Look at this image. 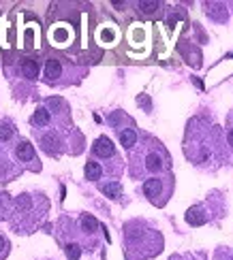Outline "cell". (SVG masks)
<instances>
[{
	"instance_id": "obj_7",
	"label": "cell",
	"mask_w": 233,
	"mask_h": 260,
	"mask_svg": "<svg viewBox=\"0 0 233 260\" xmlns=\"http://www.w3.org/2000/svg\"><path fill=\"white\" fill-rule=\"evenodd\" d=\"M15 154H18V160L24 162V164H32V169L39 171V160H36V154H35V147L30 145V141L21 139L18 143V147H15Z\"/></svg>"
},
{
	"instance_id": "obj_22",
	"label": "cell",
	"mask_w": 233,
	"mask_h": 260,
	"mask_svg": "<svg viewBox=\"0 0 233 260\" xmlns=\"http://www.w3.org/2000/svg\"><path fill=\"white\" fill-rule=\"evenodd\" d=\"M2 207H4V194H0V211H2Z\"/></svg>"
},
{
	"instance_id": "obj_14",
	"label": "cell",
	"mask_w": 233,
	"mask_h": 260,
	"mask_svg": "<svg viewBox=\"0 0 233 260\" xmlns=\"http://www.w3.org/2000/svg\"><path fill=\"white\" fill-rule=\"evenodd\" d=\"M45 77L50 83H54V81H58L62 77V62L58 60V58H50L45 64Z\"/></svg>"
},
{
	"instance_id": "obj_16",
	"label": "cell",
	"mask_w": 233,
	"mask_h": 260,
	"mask_svg": "<svg viewBox=\"0 0 233 260\" xmlns=\"http://www.w3.org/2000/svg\"><path fill=\"white\" fill-rule=\"evenodd\" d=\"M135 7H137V11L142 15H156L161 11V2H154V0H139Z\"/></svg>"
},
{
	"instance_id": "obj_6",
	"label": "cell",
	"mask_w": 233,
	"mask_h": 260,
	"mask_svg": "<svg viewBox=\"0 0 233 260\" xmlns=\"http://www.w3.org/2000/svg\"><path fill=\"white\" fill-rule=\"evenodd\" d=\"M210 203H212V198L208 200V203H199L191 207L186 211V222L191 226H203L208 224L210 220H212V209H210Z\"/></svg>"
},
{
	"instance_id": "obj_3",
	"label": "cell",
	"mask_w": 233,
	"mask_h": 260,
	"mask_svg": "<svg viewBox=\"0 0 233 260\" xmlns=\"http://www.w3.org/2000/svg\"><path fill=\"white\" fill-rule=\"evenodd\" d=\"M122 237L126 260H148L162 250V235L143 220L126 222Z\"/></svg>"
},
{
	"instance_id": "obj_1",
	"label": "cell",
	"mask_w": 233,
	"mask_h": 260,
	"mask_svg": "<svg viewBox=\"0 0 233 260\" xmlns=\"http://www.w3.org/2000/svg\"><path fill=\"white\" fill-rule=\"evenodd\" d=\"M227 149H229L227 141H223L216 124H208L201 117L188 122L184 154L193 164L201 166V169H214L218 164H225Z\"/></svg>"
},
{
	"instance_id": "obj_11",
	"label": "cell",
	"mask_w": 233,
	"mask_h": 260,
	"mask_svg": "<svg viewBox=\"0 0 233 260\" xmlns=\"http://www.w3.org/2000/svg\"><path fill=\"white\" fill-rule=\"evenodd\" d=\"M99 190L105 194L107 198H111V200H116V198H120L122 196V183L118 181V179H109V181H101L99 183Z\"/></svg>"
},
{
	"instance_id": "obj_19",
	"label": "cell",
	"mask_w": 233,
	"mask_h": 260,
	"mask_svg": "<svg viewBox=\"0 0 233 260\" xmlns=\"http://www.w3.org/2000/svg\"><path fill=\"white\" fill-rule=\"evenodd\" d=\"M227 147L233 154V113L227 117Z\"/></svg>"
},
{
	"instance_id": "obj_17",
	"label": "cell",
	"mask_w": 233,
	"mask_h": 260,
	"mask_svg": "<svg viewBox=\"0 0 233 260\" xmlns=\"http://www.w3.org/2000/svg\"><path fill=\"white\" fill-rule=\"evenodd\" d=\"M21 73H24L26 79H36V75H39V66H36L35 60H24L21 62Z\"/></svg>"
},
{
	"instance_id": "obj_23",
	"label": "cell",
	"mask_w": 233,
	"mask_h": 260,
	"mask_svg": "<svg viewBox=\"0 0 233 260\" xmlns=\"http://www.w3.org/2000/svg\"><path fill=\"white\" fill-rule=\"evenodd\" d=\"M169 260H186V258H184V256H171Z\"/></svg>"
},
{
	"instance_id": "obj_2",
	"label": "cell",
	"mask_w": 233,
	"mask_h": 260,
	"mask_svg": "<svg viewBox=\"0 0 233 260\" xmlns=\"http://www.w3.org/2000/svg\"><path fill=\"white\" fill-rule=\"evenodd\" d=\"M171 171V158L162 143L154 137L143 134L137 147L128 151V173L133 179H150Z\"/></svg>"
},
{
	"instance_id": "obj_13",
	"label": "cell",
	"mask_w": 233,
	"mask_h": 260,
	"mask_svg": "<svg viewBox=\"0 0 233 260\" xmlns=\"http://www.w3.org/2000/svg\"><path fill=\"white\" fill-rule=\"evenodd\" d=\"M32 126L35 128H47L52 124V111L45 107H36V111L32 113Z\"/></svg>"
},
{
	"instance_id": "obj_10",
	"label": "cell",
	"mask_w": 233,
	"mask_h": 260,
	"mask_svg": "<svg viewBox=\"0 0 233 260\" xmlns=\"http://www.w3.org/2000/svg\"><path fill=\"white\" fill-rule=\"evenodd\" d=\"M71 28L69 26H54L52 32H50V36H52V43L54 45H58V47H62V45H67L69 41H71Z\"/></svg>"
},
{
	"instance_id": "obj_12",
	"label": "cell",
	"mask_w": 233,
	"mask_h": 260,
	"mask_svg": "<svg viewBox=\"0 0 233 260\" xmlns=\"http://www.w3.org/2000/svg\"><path fill=\"white\" fill-rule=\"evenodd\" d=\"M205 13L210 15L214 21H218V24H225L227 17H229V11H227V4H220V2H212V4H205Z\"/></svg>"
},
{
	"instance_id": "obj_18",
	"label": "cell",
	"mask_w": 233,
	"mask_h": 260,
	"mask_svg": "<svg viewBox=\"0 0 233 260\" xmlns=\"http://www.w3.org/2000/svg\"><path fill=\"white\" fill-rule=\"evenodd\" d=\"M13 134H15L13 124H11V122H2V124H0V141H2V143H4V141H9Z\"/></svg>"
},
{
	"instance_id": "obj_15",
	"label": "cell",
	"mask_w": 233,
	"mask_h": 260,
	"mask_svg": "<svg viewBox=\"0 0 233 260\" xmlns=\"http://www.w3.org/2000/svg\"><path fill=\"white\" fill-rule=\"evenodd\" d=\"M60 139H58V134H54V132H50L47 137H43V149L47 151L50 156H58L60 154Z\"/></svg>"
},
{
	"instance_id": "obj_4",
	"label": "cell",
	"mask_w": 233,
	"mask_h": 260,
	"mask_svg": "<svg viewBox=\"0 0 233 260\" xmlns=\"http://www.w3.org/2000/svg\"><path fill=\"white\" fill-rule=\"evenodd\" d=\"M142 190H143V196L154 207H165L167 200L173 194V175L171 173H165V175H159V177H150V179L143 181Z\"/></svg>"
},
{
	"instance_id": "obj_9",
	"label": "cell",
	"mask_w": 233,
	"mask_h": 260,
	"mask_svg": "<svg viewBox=\"0 0 233 260\" xmlns=\"http://www.w3.org/2000/svg\"><path fill=\"white\" fill-rule=\"evenodd\" d=\"M84 175L88 181H99L103 175H105V164L94 158H90L88 162H86V169H84Z\"/></svg>"
},
{
	"instance_id": "obj_21",
	"label": "cell",
	"mask_w": 233,
	"mask_h": 260,
	"mask_svg": "<svg viewBox=\"0 0 233 260\" xmlns=\"http://www.w3.org/2000/svg\"><path fill=\"white\" fill-rule=\"evenodd\" d=\"M9 254V239L4 235H0V260Z\"/></svg>"
},
{
	"instance_id": "obj_5",
	"label": "cell",
	"mask_w": 233,
	"mask_h": 260,
	"mask_svg": "<svg viewBox=\"0 0 233 260\" xmlns=\"http://www.w3.org/2000/svg\"><path fill=\"white\" fill-rule=\"evenodd\" d=\"M113 128H116V134H118V141H120V145L126 151H133L135 147H137V143H139V139H142V134L137 132V128H135V122L131 120V117L126 115V120H124V124H118V122H113Z\"/></svg>"
},
{
	"instance_id": "obj_20",
	"label": "cell",
	"mask_w": 233,
	"mask_h": 260,
	"mask_svg": "<svg viewBox=\"0 0 233 260\" xmlns=\"http://www.w3.org/2000/svg\"><path fill=\"white\" fill-rule=\"evenodd\" d=\"M67 256L71 260H77L81 256V245H79V243H69V245H67Z\"/></svg>"
},
{
	"instance_id": "obj_8",
	"label": "cell",
	"mask_w": 233,
	"mask_h": 260,
	"mask_svg": "<svg viewBox=\"0 0 233 260\" xmlns=\"http://www.w3.org/2000/svg\"><path fill=\"white\" fill-rule=\"evenodd\" d=\"M99 228H101V226H99V222H96L94 215L84 213V215L79 218V230H81V235L88 237L92 245H96V239H94V237L99 235Z\"/></svg>"
}]
</instances>
